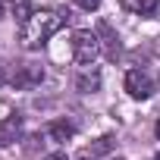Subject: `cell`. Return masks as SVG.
Instances as JSON below:
<instances>
[{
  "label": "cell",
  "mask_w": 160,
  "mask_h": 160,
  "mask_svg": "<svg viewBox=\"0 0 160 160\" xmlns=\"http://www.w3.org/2000/svg\"><path fill=\"white\" fill-rule=\"evenodd\" d=\"M75 88L82 91V94H91V91H98L101 88V72H82L75 78Z\"/></svg>",
  "instance_id": "9c48e42d"
},
{
  "label": "cell",
  "mask_w": 160,
  "mask_h": 160,
  "mask_svg": "<svg viewBox=\"0 0 160 160\" xmlns=\"http://www.w3.org/2000/svg\"><path fill=\"white\" fill-rule=\"evenodd\" d=\"M110 160H122V157H110Z\"/></svg>",
  "instance_id": "2e32d148"
},
{
  "label": "cell",
  "mask_w": 160,
  "mask_h": 160,
  "mask_svg": "<svg viewBox=\"0 0 160 160\" xmlns=\"http://www.w3.org/2000/svg\"><path fill=\"white\" fill-rule=\"evenodd\" d=\"M72 135H75V126H72V122H66V119H53V122L47 126V138H50V141H57V144L69 141Z\"/></svg>",
  "instance_id": "52a82bcc"
},
{
  "label": "cell",
  "mask_w": 160,
  "mask_h": 160,
  "mask_svg": "<svg viewBox=\"0 0 160 160\" xmlns=\"http://www.w3.org/2000/svg\"><path fill=\"white\" fill-rule=\"evenodd\" d=\"M157 160H160V154H157Z\"/></svg>",
  "instance_id": "ac0fdd59"
},
{
  "label": "cell",
  "mask_w": 160,
  "mask_h": 160,
  "mask_svg": "<svg viewBox=\"0 0 160 160\" xmlns=\"http://www.w3.org/2000/svg\"><path fill=\"white\" fill-rule=\"evenodd\" d=\"M44 82V69L38 66V63H22V66H16V72H13V88H19V91H32V88H38Z\"/></svg>",
  "instance_id": "3957f363"
},
{
  "label": "cell",
  "mask_w": 160,
  "mask_h": 160,
  "mask_svg": "<svg viewBox=\"0 0 160 160\" xmlns=\"http://www.w3.org/2000/svg\"><path fill=\"white\" fill-rule=\"evenodd\" d=\"M10 10H13V19L19 22V28H22V25L32 19V13H35L28 0H10Z\"/></svg>",
  "instance_id": "30bf717a"
},
{
  "label": "cell",
  "mask_w": 160,
  "mask_h": 160,
  "mask_svg": "<svg viewBox=\"0 0 160 160\" xmlns=\"http://www.w3.org/2000/svg\"><path fill=\"white\" fill-rule=\"evenodd\" d=\"M119 3H122V10H129L135 16H151L160 0H119Z\"/></svg>",
  "instance_id": "ba28073f"
},
{
  "label": "cell",
  "mask_w": 160,
  "mask_h": 160,
  "mask_svg": "<svg viewBox=\"0 0 160 160\" xmlns=\"http://www.w3.org/2000/svg\"><path fill=\"white\" fill-rule=\"evenodd\" d=\"M19 135H22V116L19 113H10L7 119H0V148L16 144Z\"/></svg>",
  "instance_id": "5b68a950"
},
{
  "label": "cell",
  "mask_w": 160,
  "mask_h": 160,
  "mask_svg": "<svg viewBox=\"0 0 160 160\" xmlns=\"http://www.w3.org/2000/svg\"><path fill=\"white\" fill-rule=\"evenodd\" d=\"M126 91L135 98V101H148L154 94V82L144 69H129L126 72Z\"/></svg>",
  "instance_id": "277c9868"
},
{
  "label": "cell",
  "mask_w": 160,
  "mask_h": 160,
  "mask_svg": "<svg viewBox=\"0 0 160 160\" xmlns=\"http://www.w3.org/2000/svg\"><path fill=\"white\" fill-rule=\"evenodd\" d=\"M44 160H69V157H66V154H60V151H57V154H47V157H44Z\"/></svg>",
  "instance_id": "7c38bea8"
},
{
  "label": "cell",
  "mask_w": 160,
  "mask_h": 160,
  "mask_svg": "<svg viewBox=\"0 0 160 160\" xmlns=\"http://www.w3.org/2000/svg\"><path fill=\"white\" fill-rule=\"evenodd\" d=\"M0 19H3V0H0Z\"/></svg>",
  "instance_id": "9a60e30c"
},
{
  "label": "cell",
  "mask_w": 160,
  "mask_h": 160,
  "mask_svg": "<svg viewBox=\"0 0 160 160\" xmlns=\"http://www.w3.org/2000/svg\"><path fill=\"white\" fill-rule=\"evenodd\" d=\"M98 57H101V41H98V32H88V28L72 32V60H75L78 66H91Z\"/></svg>",
  "instance_id": "7a4b0ae2"
},
{
  "label": "cell",
  "mask_w": 160,
  "mask_h": 160,
  "mask_svg": "<svg viewBox=\"0 0 160 160\" xmlns=\"http://www.w3.org/2000/svg\"><path fill=\"white\" fill-rule=\"evenodd\" d=\"M66 19H69V13H57V10H38V13H32V19L19 28V41L28 47V50H35V47H41L44 41H50L63 25H66Z\"/></svg>",
  "instance_id": "6da1fadb"
},
{
  "label": "cell",
  "mask_w": 160,
  "mask_h": 160,
  "mask_svg": "<svg viewBox=\"0 0 160 160\" xmlns=\"http://www.w3.org/2000/svg\"><path fill=\"white\" fill-rule=\"evenodd\" d=\"M3 82H7V72H3V66H0V88H3Z\"/></svg>",
  "instance_id": "4fadbf2b"
},
{
  "label": "cell",
  "mask_w": 160,
  "mask_h": 160,
  "mask_svg": "<svg viewBox=\"0 0 160 160\" xmlns=\"http://www.w3.org/2000/svg\"><path fill=\"white\" fill-rule=\"evenodd\" d=\"M78 160H88V157H78Z\"/></svg>",
  "instance_id": "e0dca14e"
},
{
  "label": "cell",
  "mask_w": 160,
  "mask_h": 160,
  "mask_svg": "<svg viewBox=\"0 0 160 160\" xmlns=\"http://www.w3.org/2000/svg\"><path fill=\"white\" fill-rule=\"evenodd\" d=\"M154 132H157V138H160V122H157V126H154Z\"/></svg>",
  "instance_id": "5bb4252c"
},
{
  "label": "cell",
  "mask_w": 160,
  "mask_h": 160,
  "mask_svg": "<svg viewBox=\"0 0 160 160\" xmlns=\"http://www.w3.org/2000/svg\"><path fill=\"white\" fill-rule=\"evenodd\" d=\"M98 41L107 47V57L116 60V53H119V35L110 28V22H98Z\"/></svg>",
  "instance_id": "8992f818"
},
{
  "label": "cell",
  "mask_w": 160,
  "mask_h": 160,
  "mask_svg": "<svg viewBox=\"0 0 160 160\" xmlns=\"http://www.w3.org/2000/svg\"><path fill=\"white\" fill-rule=\"evenodd\" d=\"M75 3L82 7V10H88V13H91V10H98V7H101V0H75Z\"/></svg>",
  "instance_id": "8fae6325"
}]
</instances>
